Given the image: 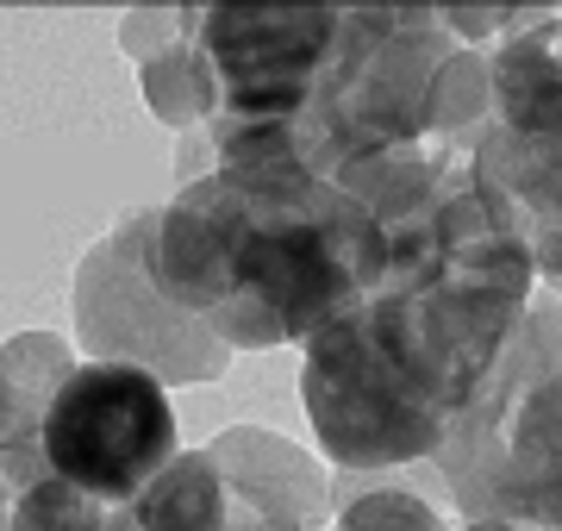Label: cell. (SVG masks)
Instances as JSON below:
<instances>
[{
    "instance_id": "obj_17",
    "label": "cell",
    "mask_w": 562,
    "mask_h": 531,
    "mask_svg": "<svg viewBox=\"0 0 562 531\" xmlns=\"http://www.w3.org/2000/svg\"><path fill=\"white\" fill-rule=\"evenodd\" d=\"M38 438V413L20 400V388L7 382V369H0V456L7 450H20V444H32Z\"/></svg>"
},
{
    "instance_id": "obj_19",
    "label": "cell",
    "mask_w": 562,
    "mask_h": 531,
    "mask_svg": "<svg viewBox=\"0 0 562 531\" xmlns=\"http://www.w3.org/2000/svg\"><path fill=\"white\" fill-rule=\"evenodd\" d=\"M7 512H13V488L0 482V531H7Z\"/></svg>"
},
{
    "instance_id": "obj_14",
    "label": "cell",
    "mask_w": 562,
    "mask_h": 531,
    "mask_svg": "<svg viewBox=\"0 0 562 531\" xmlns=\"http://www.w3.org/2000/svg\"><path fill=\"white\" fill-rule=\"evenodd\" d=\"M0 369H7V382L20 388V400L44 419V407L57 400V388L76 375V344L57 338V331H13L7 344H0Z\"/></svg>"
},
{
    "instance_id": "obj_1",
    "label": "cell",
    "mask_w": 562,
    "mask_h": 531,
    "mask_svg": "<svg viewBox=\"0 0 562 531\" xmlns=\"http://www.w3.org/2000/svg\"><path fill=\"white\" fill-rule=\"evenodd\" d=\"M538 301L531 245L457 182L425 219L387 231V275L306 338L301 407L344 475L431 463L487 388Z\"/></svg>"
},
{
    "instance_id": "obj_6",
    "label": "cell",
    "mask_w": 562,
    "mask_h": 531,
    "mask_svg": "<svg viewBox=\"0 0 562 531\" xmlns=\"http://www.w3.org/2000/svg\"><path fill=\"white\" fill-rule=\"evenodd\" d=\"M38 450L44 470L63 475L69 488L132 507L181 456L169 388L132 363H81L44 407Z\"/></svg>"
},
{
    "instance_id": "obj_15",
    "label": "cell",
    "mask_w": 562,
    "mask_h": 531,
    "mask_svg": "<svg viewBox=\"0 0 562 531\" xmlns=\"http://www.w3.org/2000/svg\"><path fill=\"white\" fill-rule=\"evenodd\" d=\"M438 20L469 50H501L506 38H525L543 20H557V7H438Z\"/></svg>"
},
{
    "instance_id": "obj_3",
    "label": "cell",
    "mask_w": 562,
    "mask_h": 531,
    "mask_svg": "<svg viewBox=\"0 0 562 531\" xmlns=\"http://www.w3.org/2000/svg\"><path fill=\"white\" fill-rule=\"evenodd\" d=\"M462 526L562 531V363L557 294L531 301L487 388L431 456Z\"/></svg>"
},
{
    "instance_id": "obj_13",
    "label": "cell",
    "mask_w": 562,
    "mask_h": 531,
    "mask_svg": "<svg viewBox=\"0 0 562 531\" xmlns=\"http://www.w3.org/2000/svg\"><path fill=\"white\" fill-rule=\"evenodd\" d=\"M331 531H450V519H443L425 494L413 488H394V482H382V488H357V482H344V494L331 488Z\"/></svg>"
},
{
    "instance_id": "obj_5",
    "label": "cell",
    "mask_w": 562,
    "mask_h": 531,
    "mask_svg": "<svg viewBox=\"0 0 562 531\" xmlns=\"http://www.w3.org/2000/svg\"><path fill=\"white\" fill-rule=\"evenodd\" d=\"M144 231H150V206L125 213L106 238L81 250L76 263V350L88 363H132L150 369L162 388H194V382H220L232 369V344L176 301H162L150 269H144Z\"/></svg>"
},
{
    "instance_id": "obj_2",
    "label": "cell",
    "mask_w": 562,
    "mask_h": 531,
    "mask_svg": "<svg viewBox=\"0 0 562 531\" xmlns=\"http://www.w3.org/2000/svg\"><path fill=\"white\" fill-rule=\"evenodd\" d=\"M144 269L232 350L306 344L387 275V231L301 163L213 169L150 206Z\"/></svg>"
},
{
    "instance_id": "obj_16",
    "label": "cell",
    "mask_w": 562,
    "mask_h": 531,
    "mask_svg": "<svg viewBox=\"0 0 562 531\" xmlns=\"http://www.w3.org/2000/svg\"><path fill=\"white\" fill-rule=\"evenodd\" d=\"M194 20H201V7H132V13H120V44L138 63H150L194 38Z\"/></svg>"
},
{
    "instance_id": "obj_4",
    "label": "cell",
    "mask_w": 562,
    "mask_h": 531,
    "mask_svg": "<svg viewBox=\"0 0 562 531\" xmlns=\"http://www.w3.org/2000/svg\"><path fill=\"white\" fill-rule=\"evenodd\" d=\"M457 57L438 7H350L338 57L325 63L306 113L294 120V163L313 176H344L387 150L438 144V76ZM457 157V150H450Z\"/></svg>"
},
{
    "instance_id": "obj_7",
    "label": "cell",
    "mask_w": 562,
    "mask_h": 531,
    "mask_svg": "<svg viewBox=\"0 0 562 531\" xmlns=\"http://www.w3.org/2000/svg\"><path fill=\"white\" fill-rule=\"evenodd\" d=\"M494 113L475 144V188L513 238L562 225V13L487 50Z\"/></svg>"
},
{
    "instance_id": "obj_11",
    "label": "cell",
    "mask_w": 562,
    "mask_h": 531,
    "mask_svg": "<svg viewBox=\"0 0 562 531\" xmlns=\"http://www.w3.org/2000/svg\"><path fill=\"white\" fill-rule=\"evenodd\" d=\"M138 88H144V106H150V120H162L169 132H206V125L220 120V76H213V63L194 38L176 44V50H162V57L138 63Z\"/></svg>"
},
{
    "instance_id": "obj_9",
    "label": "cell",
    "mask_w": 562,
    "mask_h": 531,
    "mask_svg": "<svg viewBox=\"0 0 562 531\" xmlns=\"http://www.w3.org/2000/svg\"><path fill=\"white\" fill-rule=\"evenodd\" d=\"M206 456L220 463L232 519L225 531H319L331 526V475L313 463V450L262 426H225Z\"/></svg>"
},
{
    "instance_id": "obj_18",
    "label": "cell",
    "mask_w": 562,
    "mask_h": 531,
    "mask_svg": "<svg viewBox=\"0 0 562 531\" xmlns=\"http://www.w3.org/2000/svg\"><path fill=\"white\" fill-rule=\"evenodd\" d=\"M531 263H538V282L562 301V225H550V231L531 238Z\"/></svg>"
},
{
    "instance_id": "obj_12",
    "label": "cell",
    "mask_w": 562,
    "mask_h": 531,
    "mask_svg": "<svg viewBox=\"0 0 562 531\" xmlns=\"http://www.w3.org/2000/svg\"><path fill=\"white\" fill-rule=\"evenodd\" d=\"M7 531H138V519H132V507L69 488L63 475H38L32 488L13 494Z\"/></svg>"
},
{
    "instance_id": "obj_20",
    "label": "cell",
    "mask_w": 562,
    "mask_h": 531,
    "mask_svg": "<svg viewBox=\"0 0 562 531\" xmlns=\"http://www.w3.org/2000/svg\"><path fill=\"white\" fill-rule=\"evenodd\" d=\"M450 531H519V526H450Z\"/></svg>"
},
{
    "instance_id": "obj_8",
    "label": "cell",
    "mask_w": 562,
    "mask_h": 531,
    "mask_svg": "<svg viewBox=\"0 0 562 531\" xmlns=\"http://www.w3.org/2000/svg\"><path fill=\"white\" fill-rule=\"evenodd\" d=\"M350 7H201L194 44L220 76L213 125H288L306 113L325 63L338 57Z\"/></svg>"
},
{
    "instance_id": "obj_10",
    "label": "cell",
    "mask_w": 562,
    "mask_h": 531,
    "mask_svg": "<svg viewBox=\"0 0 562 531\" xmlns=\"http://www.w3.org/2000/svg\"><path fill=\"white\" fill-rule=\"evenodd\" d=\"M138 531H225L232 519V494L225 475L206 450H181L176 463L132 500Z\"/></svg>"
}]
</instances>
